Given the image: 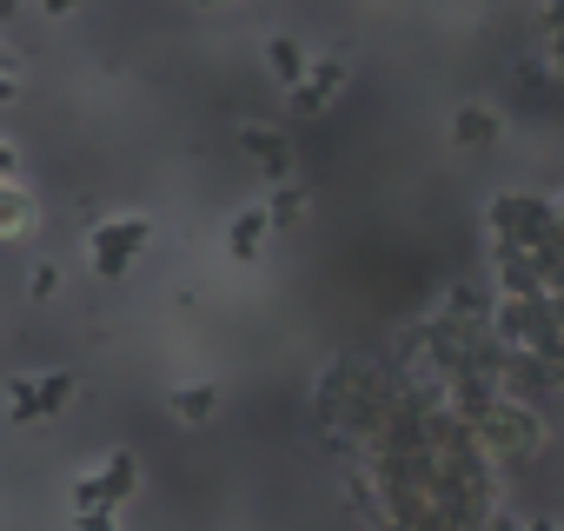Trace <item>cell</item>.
Segmentation results:
<instances>
[{"instance_id":"obj_1","label":"cell","mask_w":564,"mask_h":531,"mask_svg":"<svg viewBox=\"0 0 564 531\" xmlns=\"http://www.w3.org/2000/svg\"><path fill=\"white\" fill-rule=\"evenodd\" d=\"M153 239V219L147 213H120V219H100L94 239H87V259H94V273L100 280H120L127 266L140 259V246Z\"/></svg>"},{"instance_id":"obj_2","label":"cell","mask_w":564,"mask_h":531,"mask_svg":"<svg viewBox=\"0 0 564 531\" xmlns=\"http://www.w3.org/2000/svg\"><path fill=\"white\" fill-rule=\"evenodd\" d=\"M346 87V61H313V74L293 87V107L300 113H326V100Z\"/></svg>"},{"instance_id":"obj_3","label":"cell","mask_w":564,"mask_h":531,"mask_svg":"<svg viewBox=\"0 0 564 531\" xmlns=\"http://www.w3.org/2000/svg\"><path fill=\"white\" fill-rule=\"evenodd\" d=\"M491 226H498L505 239H538L551 219H544V206H531V199H505V206H491Z\"/></svg>"},{"instance_id":"obj_4","label":"cell","mask_w":564,"mask_h":531,"mask_svg":"<svg viewBox=\"0 0 564 531\" xmlns=\"http://www.w3.org/2000/svg\"><path fill=\"white\" fill-rule=\"evenodd\" d=\"M265 67H272V80H279V87H286V94H293V87H300V80L313 74V61H306V47H300V41H286V34H279V41L265 47Z\"/></svg>"},{"instance_id":"obj_5","label":"cell","mask_w":564,"mask_h":531,"mask_svg":"<svg viewBox=\"0 0 564 531\" xmlns=\"http://www.w3.org/2000/svg\"><path fill=\"white\" fill-rule=\"evenodd\" d=\"M239 147H246V153H252V160H259L272 180L286 173V160H293V153H286V140H279L272 127H239Z\"/></svg>"},{"instance_id":"obj_6","label":"cell","mask_w":564,"mask_h":531,"mask_svg":"<svg viewBox=\"0 0 564 531\" xmlns=\"http://www.w3.org/2000/svg\"><path fill=\"white\" fill-rule=\"evenodd\" d=\"M133 478H140V465H133V452H113V458L100 465V478H94V485H100V505L113 511V505H120V498L133 491Z\"/></svg>"},{"instance_id":"obj_7","label":"cell","mask_w":564,"mask_h":531,"mask_svg":"<svg viewBox=\"0 0 564 531\" xmlns=\"http://www.w3.org/2000/svg\"><path fill=\"white\" fill-rule=\"evenodd\" d=\"M452 140H458V147H491V140H498V113H485V107H458Z\"/></svg>"},{"instance_id":"obj_8","label":"cell","mask_w":564,"mask_h":531,"mask_svg":"<svg viewBox=\"0 0 564 531\" xmlns=\"http://www.w3.org/2000/svg\"><path fill=\"white\" fill-rule=\"evenodd\" d=\"M265 226H272V219H265V206H259V213H239V219H232V232H226L232 259H259V239H265Z\"/></svg>"},{"instance_id":"obj_9","label":"cell","mask_w":564,"mask_h":531,"mask_svg":"<svg viewBox=\"0 0 564 531\" xmlns=\"http://www.w3.org/2000/svg\"><path fill=\"white\" fill-rule=\"evenodd\" d=\"M34 226V199L21 193V180L0 186V232H28Z\"/></svg>"},{"instance_id":"obj_10","label":"cell","mask_w":564,"mask_h":531,"mask_svg":"<svg viewBox=\"0 0 564 531\" xmlns=\"http://www.w3.org/2000/svg\"><path fill=\"white\" fill-rule=\"evenodd\" d=\"M265 219H272V226L306 219V186H279V193H272V206H265Z\"/></svg>"},{"instance_id":"obj_11","label":"cell","mask_w":564,"mask_h":531,"mask_svg":"<svg viewBox=\"0 0 564 531\" xmlns=\"http://www.w3.org/2000/svg\"><path fill=\"white\" fill-rule=\"evenodd\" d=\"M213 405H219V392H213V386H186V392H173V412H180V419H193V425H199V419H213Z\"/></svg>"},{"instance_id":"obj_12","label":"cell","mask_w":564,"mask_h":531,"mask_svg":"<svg viewBox=\"0 0 564 531\" xmlns=\"http://www.w3.org/2000/svg\"><path fill=\"white\" fill-rule=\"evenodd\" d=\"M34 392H41V412H61L74 399V379L67 372H47V379H34Z\"/></svg>"},{"instance_id":"obj_13","label":"cell","mask_w":564,"mask_h":531,"mask_svg":"<svg viewBox=\"0 0 564 531\" xmlns=\"http://www.w3.org/2000/svg\"><path fill=\"white\" fill-rule=\"evenodd\" d=\"M80 531H113V511H87V518H80Z\"/></svg>"},{"instance_id":"obj_14","label":"cell","mask_w":564,"mask_h":531,"mask_svg":"<svg viewBox=\"0 0 564 531\" xmlns=\"http://www.w3.org/2000/svg\"><path fill=\"white\" fill-rule=\"evenodd\" d=\"M14 180V147H0V186Z\"/></svg>"},{"instance_id":"obj_15","label":"cell","mask_w":564,"mask_h":531,"mask_svg":"<svg viewBox=\"0 0 564 531\" xmlns=\"http://www.w3.org/2000/svg\"><path fill=\"white\" fill-rule=\"evenodd\" d=\"M0 100H14V74H0Z\"/></svg>"},{"instance_id":"obj_16","label":"cell","mask_w":564,"mask_h":531,"mask_svg":"<svg viewBox=\"0 0 564 531\" xmlns=\"http://www.w3.org/2000/svg\"><path fill=\"white\" fill-rule=\"evenodd\" d=\"M538 531H557V524H538Z\"/></svg>"},{"instance_id":"obj_17","label":"cell","mask_w":564,"mask_h":531,"mask_svg":"<svg viewBox=\"0 0 564 531\" xmlns=\"http://www.w3.org/2000/svg\"><path fill=\"white\" fill-rule=\"evenodd\" d=\"M0 74H8V61H0Z\"/></svg>"}]
</instances>
